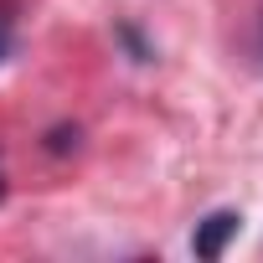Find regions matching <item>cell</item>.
I'll use <instances>...</instances> for the list:
<instances>
[{
  "label": "cell",
  "instance_id": "1",
  "mask_svg": "<svg viewBox=\"0 0 263 263\" xmlns=\"http://www.w3.org/2000/svg\"><path fill=\"white\" fill-rule=\"evenodd\" d=\"M232 232H237V212H212L196 227V258H222V248H227Z\"/></svg>",
  "mask_w": 263,
  "mask_h": 263
},
{
  "label": "cell",
  "instance_id": "2",
  "mask_svg": "<svg viewBox=\"0 0 263 263\" xmlns=\"http://www.w3.org/2000/svg\"><path fill=\"white\" fill-rule=\"evenodd\" d=\"M6 52H11V16H6V6H0V62H6Z\"/></svg>",
  "mask_w": 263,
  "mask_h": 263
},
{
  "label": "cell",
  "instance_id": "3",
  "mask_svg": "<svg viewBox=\"0 0 263 263\" xmlns=\"http://www.w3.org/2000/svg\"><path fill=\"white\" fill-rule=\"evenodd\" d=\"M0 191H6V186H0Z\"/></svg>",
  "mask_w": 263,
  "mask_h": 263
}]
</instances>
